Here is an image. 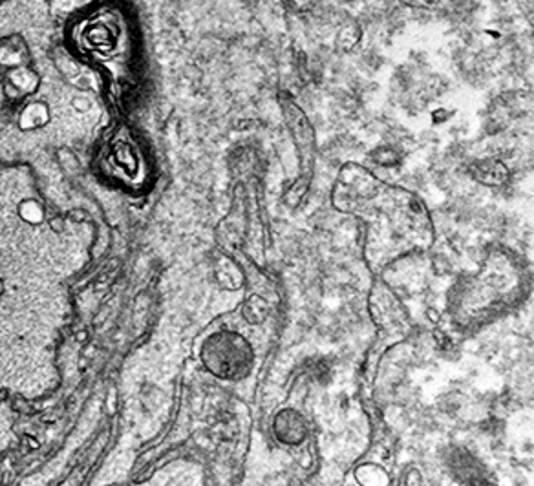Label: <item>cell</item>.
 <instances>
[{"label":"cell","mask_w":534,"mask_h":486,"mask_svg":"<svg viewBox=\"0 0 534 486\" xmlns=\"http://www.w3.org/2000/svg\"><path fill=\"white\" fill-rule=\"evenodd\" d=\"M20 214L22 218L29 223H39L44 216V210H42L41 203H37L35 199H28V201H22L20 205Z\"/></svg>","instance_id":"277c9868"},{"label":"cell","mask_w":534,"mask_h":486,"mask_svg":"<svg viewBox=\"0 0 534 486\" xmlns=\"http://www.w3.org/2000/svg\"><path fill=\"white\" fill-rule=\"evenodd\" d=\"M443 461L448 473L461 486H496V477L490 468L469 448L460 445L448 446Z\"/></svg>","instance_id":"7a4b0ae2"},{"label":"cell","mask_w":534,"mask_h":486,"mask_svg":"<svg viewBox=\"0 0 534 486\" xmlns=\"http://www.w3.org/2000/svg\"><path fill=\"white\" fill-rule=\"evenodd\" d=\"M525 292L521 269L505 256L493 255L479 273L455 283L448 297V315L461 331H476L514 311Z\"/></svg>","instance_id":"6da1fadb"},{"label":"cell","mask_w":534,"mask_h":486,"mask_svg":"<svg viewBox=\"0 0 534 486\" xmlns=\"http://www.w3.org/2000/svg\"><path fill=\"white\" fill-rule=\"evenodd\" d=\"M48 121V108L41 102H32L24 108L20 116V126L22 128H39Z\"/></svg>","instance_id":"3957f363"}]
</instances>
